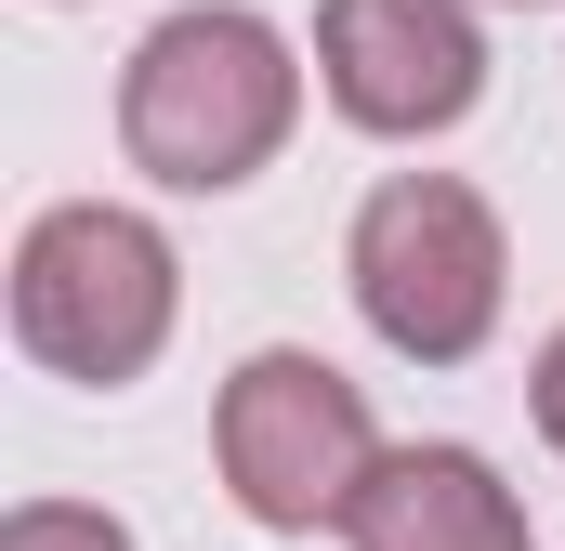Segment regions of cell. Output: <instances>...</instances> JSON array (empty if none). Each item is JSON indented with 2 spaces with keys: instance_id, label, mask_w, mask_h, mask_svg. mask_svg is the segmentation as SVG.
Segmentation results:
<instances>
[{
  "instance_id": "6da1fadb",
  "label": "cell",
  "mask_w": 565,
  "mask_h": 551,
  "mask_svg": "<svg viewBox=\"0 0 565 551\" xmlns=\"http://www.w3.org/2000/svg\"><path fill=\"white\" fill-rule=\"evenodd\" d=\"M289 106H302V79H289V40L264 26V13H171V26L132 53V79H119L132 158L158 171V184H184V197L250 184V171L289 144Z\"/></svg>"
},
{
  "instance_id": "7a4b0ae2",
  "label": "cell",
  "mask_w": 565,
  "mask_h": 551,
  "mask_svg": "<svg viewBox=\"0 0 565 551\" xmlns=\"http://www.w3.org/2000/svg\"><path fill=\"white\" fill-rule=\"evenodd\" d=\"M13 342L66 381H132L145 355L171 342V250L158 224L79 197V210H40L26 250H13Z\"/></svg>"
},
{
  "instance_id": "3957f363",
  "label": "cell",
  "mask_w": 565,
  "mask_h": 551,
  "mask_svg": "<svg viewBox=\"0 0 565 551\" xmlns=\"http://www.w3.org/2000/svg\"><path fill=\"white\" fill-rule=\"evenodd\" d=\"M355 302H369V328H382L395 355L460 368V355L500 328V224H487V197L447 184V171L382 184V197L355 210Z\"/></svg>"
},
{
  "instance_id": "277c9868",
  "label": "cell",
  "mask_w": 565,
  "mask_h": 551,
  "mask_svg": "<svg viewBox=\"0 0 565 551\" xmlns=\"http://www.w3.org/2000/svg\"><path fill=\"white\" fill-rule=\"evenodd\" d=\"M369 473H382V446H369V408H355V381L329 355L277 342V355H250L224 381V486L264 526H342Z\"/></svg>"
},
{
  "instance_id": "5b68a950",
  "label": "cell",
  "mask_w": 565,
  "mask_h": 551,
  "mask_svg": "<svg viewBox=\"0 0 565 551\" xmlns=\"http://www.w3.org/2000/svg\"><path fill=\"white\" fill-rule=\"evenodd\" d=\"M316 66H329V106L355 132H447L487 93V40L460 0H329Z\"/></svg>"
},
{
  "instance_id": "8992f818",
  "label": "cell",
  "mask_w": 565,
  "mask_h": 551,
  "mask_svg": "<svg viewBox=\"0 0 565 551\" xmlns=\"http://www.w3.org/2000/svg\"><path fill=\"white\" fill-rule=\"evenodd\" d=\"M342 539L355 551H526V512H513V486L473 446H395L355 486Z\"/></svg>"
},
{
  "instance_id": "52a82bcc",
  "label": "cell",
  "mask_w": 565,
  "mask_h": 551,
  "mask_svg": "<svg viewBox=\"0 0 565 551\" xmlns=\"http://www.w3.org/2000/svg\"><path fill=\"white\" fill-rule=\"evenodd\" d=\"M0 551H132L106 512H66V499H26L13 526H0Z\"/></svg>"
},
{
  "instance_id": "ba28073f",
  "label": "cell",
  "mask_w": 565,
  "mask_h": 551,
  "mask_svg": "<svg viewBox=\"0 0 565 551\" xmlns=\"http://www.w3.org/2000/svg\"><path fill=\"white\" fill-rule=\"evenodd\" d=\"M540 433H553V446H565V342H553V355H540Z\"/></svg>"
}]
</instances>
